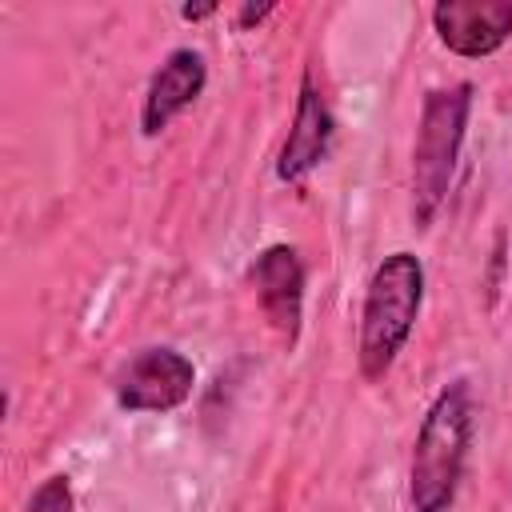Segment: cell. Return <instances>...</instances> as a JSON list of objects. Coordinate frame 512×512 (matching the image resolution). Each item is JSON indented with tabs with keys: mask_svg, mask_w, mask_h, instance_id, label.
<instances>
[{
	"mask_svg": "<svg viewBox=\"0 0 512 512\" xmlns=\"http://www.w3.org/2000/svg\"><path fill=\"white\" fill-rule=\"evenodd\" d=\"M476 436V396L468 376H452L420 416L412 456H408V508L412 512H452L468 452Z\"/></svg>",
	"mask_w": 512,
	"mask_h": 512,
	"instance_id": "obj_1",
	"label": "cell"
},
{
	"mask_svg": "<svg viewBox=\"0 0 512 512\" xmlns=\"http://www.w3.org/2000/svg\"><path fill=\"white\" fill-rule=\"evenodd\" d=\"M472 104H476L472 80L428 88L420 100L416 136H412V180H408V220L416 232H428L448 204L460 152L468 140Z\"/></svg>",
	"mask_w": 512,
	"mask_h": 512,
	"instance_id": "obj_2",
	"label": "cell"
},
{
	"mask_svg": "<svg viewBox=\"0 0 512 512\" xmlns=\"http://www.w3.org/2000/svg\"><path fill=\"white\" fill-rule=\"evenodd\" d=\"M424 288H428L424 260L408 248L388 252L372 268L356 320V368L368 384H380L408 348L424 308Z\"/></svg>",
	"mask_w": 512,
	"mask_h": 512,
	"instance_id": "obj_3",
	"label": "cell"
},
{
	"mask_svg": "<svg viewBox=\"0 0 512 512\" xmlns=\"http://www.w3.org/2000/svg\"><path fill=\"white\" fill-rule=\"evenodd\" d=\"M196 392V364L172 344L132 352L112 376V400L128 416H168Z\"/></svg>",
	"mask_w": 512,
	"mask_h": 512,
	"instance_id": "obj_4",
	"label": "cell"
},
{
	"mask_svg": "<svg viewBox=\"0 0 512 512\" xmlns=\"http://www.w3.org/2000/svg\"><path fill=\"white\" fill-rule=\"evenodd\" d=\"M248 284L256 292V304H260L268 328L292 352L304 332V288H308V268H304L300 248L284 244V240L260 248L248 264Z\"/></svg>",
	"mask_w": 512,
	"mask_h": 512,
	"instance_id": "obj_5",
	"label": "cell"
},
{
	"mask_svg": "<svg viewBox=\"0 0 512 512\" xmlns=\"http://www.w3.org/2000/svg\"><path fill=\"white\" fill-rule=\"evenodd\" d=\"M332 144H336V112H332L316 72L304 64L300 84H296L292 124H288V136L276 152V180L280 184H304L332 156Z\"/></svg>",
	"mask_w": 512,
	"mask_h": 512,
	"instance_id": "obj_6",
	"label": "cell"
},
{
	"mask_svg": "<svg viewBox=\"0 0 512 512\" xmlns=\"http://www.w3.org/2000/svg\"><path fill=\"white\" fill-rule=\"evenodd\" d=\"M428 20L436 40L460 60H488L512 40V0H436Z\"/></svg>",
	"mask_w": 512,
	"mask_h": 512,
	"instance_id": "obj_7",
	"label": "cell"
},
{
	"mask_svg": "<svg viewBox=\"0 0 512 512\" xmlns=\"http://www.w3.org/2000/svg\"><path fill=\"white\" fill-rule=\"evenodd\" d=\"M208 88V60L200 48L180 44L172 48L160 68L148 76V88L140 96V136L156 140L168 132L176 116H184Z\"/></svg>",
	"mask_w": 512,
	"mask_h": 512,
	"instance_id": "obj_8",
	"label": "cell"
},
{
	"mask_svg": "<svg viewBox=\"0 0 512 512\" xmlns=\"http://www.w3.org/2000/svg\"><path fill=\"white\" fill-rule=\"evenodd\" d=\"M20 512H76V492H72L68 472L44 476V480L32 488V496H28V504H24Z\"/></svg>",
	"mask_w": 512,
	"mask_h": 512,
	"instance_id": "obj_9",
	"label": "cell"
},
{
	"mask_svg": "<svg viewBox=\"0 0 512 512\" xmlns=\"http://www.w3.org/2000/svg\"><path fill=\"white\" fill-rule=\"evenodd\" d=\"M272 12H276V0H264V4H240V8H236V28H240V32H252V28H260Z\"/></svg>",
	"mask_w": 512,
	"mask_h": 512,
	"instance_id": "obj_10",
	"label": "cell"
},
{
	"mask_svg": "<svg viewBox=\"0 0 512 512\" xmlns=\"http://www.w3.org/2000/svg\"><path fill=\"white\" fill-rule=\"evenodd\" d=\"M176 12H180V20L196 24V20H208V16H216V12H220V4H216V0H208V4H180Z\"/></svg>",
	"mask_w": 512,
	"mask_h": 512,
	"instance_id": "obj_11",
	"label": "cell"
}]
</instances>
